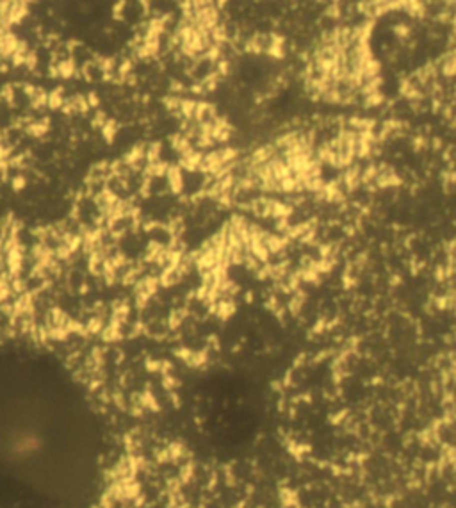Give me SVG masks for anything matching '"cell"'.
Returning <instances> with one entry per match:
<instances>
[{
	"label": "cell",
	"mask_w": 456,
	"mask_h": 508,
	"mask_svg": "<svg viewBox=\"0 0 456 508\" xmlns=\"http://www.w3.org/2000/svg\"><path fill=\"white\" fill-rule=\"evenodd\" d=\"M338 15H340V9H338V6H330V8L326 9V17L338 18Z\"/></svg>",
	"instance_id": "cell-3"
},
{
	"label": "cell",
	"mask_w": 456,
	"mask_h": 508,
	"mask_svg": "<svg viewBox=\"0 0 456 508\" xmlns=\"http://www.w3.org/2000/svg\"><path fill=\"white\" fill-rule=\"evenodd\" d=\"M383 93H380V91H376V93H370V95H366V106L367 107H378V106H382L383 104Z\"/></svg>",
	"instance_id": "cell-2"
},
{
	"label": "cell",
	"mask_w": 456,
	"mask_h": 508,
	"mask_svg": "<svg viewBox=\"0 0 456 508\" xmlns=\"http://www.w3.org/2000/svg\"><path fill=\"white\" fill-rule=\"evenodd\" d=\"M440 66H442V74H444L446 77H454L456 75V50L446 54Z\"/></svg>",
	"instance_id": "cell-1"
}]
</instances>
